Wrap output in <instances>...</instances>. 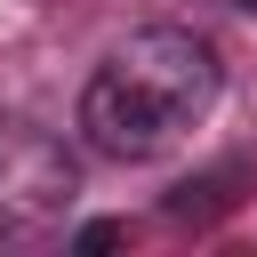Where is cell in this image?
I'll list each match as a JSON object with an SVG mask.
<instances>
[{
	"instance_id": "1",
	"label": "cell",
	"mask_w": 257,
	"mask_h": 257,
	"mask_svg": "<svg viewBox=\"0 0 257 257\" xmlns=\"http://www.w3.org/2000/svg\"><path fill=\"white\" fill-rule=\"evenodd\" d=\"M217 104V48L185 24L128 32L80 88V145L96 161H153Z\"/></svg>"
},
{
	"instance_id": "2",
	"label": "cell",
	"mask_w": 257,
	"mask_h": 257,
	"mask_svg": "<svg viewBox=\"0 0 257 257\" xmlns=\"http://www.w3.org/2000/svg\"><path fill=\"white\" fill-rule=\"evenodd\" d=\"M72 153L40 120H0V241H40L72 209Z\"/></svg>"
},
{
	"instance_id": "3",
	"label": "cell",
	"mask_w": 257,
	"mask_h": 257,
	"mask_svg": "<svg viewBox=\"0 0 257 257\" xmlns=\"http://www.w3.org/2000/svg\"><path fill=\"white\" fill-rule=\"evenodd\" d=\"M104 241H120V225H80L72 233V249H104Z\"/></svg>"
},
{
	"instance_id": "4",
	"label": "cell",
	"mask_w": 257,
	"mask_h": 257,
	"mask_svg": "<svg viewBox=\"0 0 257 257\" xmlns=\"http://www.w3.org/2000/svg\"><path fill=\"white\" fill-rule=\"evenodd\" d=\"M233 8H257V0H233Z\"/></svg>"
}]
</instances>
